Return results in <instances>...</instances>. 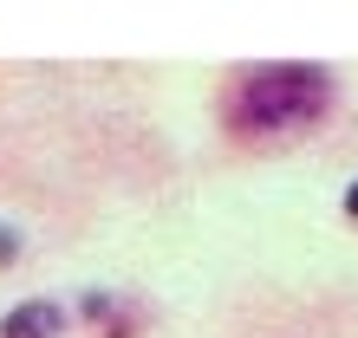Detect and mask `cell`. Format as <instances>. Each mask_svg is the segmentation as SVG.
Listing matches in <instances>:
<instances>
[{
	"label": "cell",
	"instance_id": "obj_2",
	"mask_svg": "<svg viewBox=\"0 0 358 338\" xmlns=\"http://www.w3.org/2000/svg\"><path fill=\"white\" fill-rule=\"evenodd\" d=\"M59 332H66V306H52V300L13 306L7 325H0V338H59Z\"/></svg>",
	"mask_w": 358,
	"mask_h": 338
},
{
	"label": "cell",
	"instance_id": "obj_4",
	"mask_svg": "<svg viewBox=\"0 0 358 338\" xmlns=\"http://www.w3.org/2000/svg\"><path fill=\"white\" fill-rule=\"evenodd\" d=\"M345 215H352V221H358V182H352V189H345Z\"/></svg>",
	"mask_w": 358,
	"mask_h": 338
},
{
	"label": "cell",
	"instance_id": "obj_1",
	"mask_svg": "<svg viewBox=\"0 0 358 338\" xmlns=\"http://www.w3.org/2000/svg\"><path fill=\"white\" fill-rule=\"evenodd\" d=\"M332 104V78L320 66H261L235 91V131H300Z\"/></svg>",
	"mask_w": 358,
	"mask_h": 338
},
{
	"label": "cell",
	"instance_id": "obj_3",
	"mask_svg": "<svg viewBox=\"0 0 358 338\" xmlns=\"http://www.w3.org/2000/svg\"><path fill=\"white\" fill-rule=\"evenodd\" d=\"M13 254H20V235H13V228H0V260H13Z\"/></svg>",
	"mask_w": 358,
	"mask_h": 338
}]
</instances>
